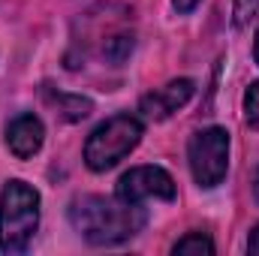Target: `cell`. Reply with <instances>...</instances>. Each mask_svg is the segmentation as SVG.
<instances>
[{"mask_svg":"<svg viewBox=\"0 0 259 256\" xmlns=\"http://www.w3.org/2000/svg\"><path fill=\"white\" fill-rule=\"evenodd\" d=\"M69 223L84 241L106 247L133 238L145 226V211L142 205L121 202L118 196H81L69 205Z\"/></svg>","mask_w":259,"mask_h":256,"instance_id":"1","label":"cell"},{"mask_svg":"<svg viewBox=\"0 0 259 256\" xmlns=\"http://www.w3.org/2000/svg\"><path fill=\"white\" fill-rule=\"evenodd\" d=\"M39 226V193L27 181H9L0 190V250L24 253Z\"/></svg>","mask_w":259,"mask_h":256,"instance_id":"2","label":"cell"},{"mask_svg":"<svg viewBox=\"0 0 259 256\" xmlns=\"http://www.w3.org/2000/svg\"><path fill=\"white\" fill-rule=\"evenodd\" d=\"M142 142V121L136 115H115L84 142V163L91 172H109Z\"/></svg>","mask_w":259,"mask_h":256,"instance_id":"3","label":"cell"},{"mask_svg":"<svg viewBox=\"0 0 259 256\" xmlns=\"http://www.w3.org/2000/svg\"><path fill=\"white\" fill-rule=\"evenodd\" d=\"M187 160L199 187H217L229 169V133L223 127H205L193 133L187 145Z\"/></svg>","mask_w":259,"mask_h":256,"instance_id":"4","label":"cell"},{"mask_svg":"<svg viewBox=\"0 0 259 256\" xmlns=\"http://www.w3.org/2000/svg\"><path fill=\"white\" fill-rule=\"evenodd\" d=\"M115 196L121 202H130V205H142L145 199L172 202L175 199V181L160 166H136V169H130L127 175H121Z\"/></svg>","mask_w":259,"mask_h":256,"instance_id":"5","label":"cell"},{"mask_svg":"<svg viewBox=\"0 0 259 256\" xmlns=\"http://www.w3.org/2000/svg\"><path fill=\"white\" fill-rule=\"evenodd\" d=\"M193 91H196V84L190 78H175V81H169V84H163V88L145 94L142 103H139V112H142L148 121H166L169 115H175V112L193 97Z\"/></svg>","mask_w":259,"mask_h":256,"instance_id":"6","label":"cell"},{"mask_svg":"<svg viewBox=\"0 0 259 256\" xmlns=\"http://www.w3.org/2000/svg\"><path fill=\"white\" fill-rule=\"evenodd\" d=\"M42 139H46V127H42V121L36 115H18L6 127V148L18 160L33 157L42 148Z\"/></svg>","mask_w":259,"mask_h":256,"instance_id":"7","label":"cell"},{"mask_svg":"<svg viewBox=\"0 0 259 256\" xmlns=\"http://www.w3.org/2000/svg\"><path fill=\"white\" fill-rule=\"evenodd\" d=\"M172 253L178 256H211L214 253V241L205 235V232H187L181 241H175Z\"/></svg>","mask_w":259,"mask_h":256,"instance_id":"8","label":"cell"},{"mask_svg":"<svg viewBox=\"0 0 259 256\" xmlns=\"http://www.w3.org/2000/svg\"><path fill=\"white\" fill-rule=\"evenodd\" d=\"M259 15V0H232V21L235 27H247Z\"/></svg>","mask_w":259,"mask_h":256,"instance_id":"9","label":"cell"},{"mask_svg":"<svg viewBox=\"0 0 259 256\" xmlns=\"http://www.w3.org/2000/svg\"><path fill=\"white\" fill-rule=\"evenodd\" d=\"M244 121L247 127L259 130V81H253L244 94Z\"/></svg>","mask_w":259,"mask_h":256,"instance_id":"10","label":"cell"},{"mask_svg":"<svg viewBox=\"0 0 259 256\" xmlns=\"http://www.w3.org/2000/svg\"><path fill=\"white\" fill-rule=\"evenodd\" d=\"M199 3H202V0H172V6H175V9H178L181 15H187V12H193V9L199 6Z\"/></svg>","mask_w":259,"mask_h":256,"instance_id":"11","label":"cell"},{"mask_svg":"<svg viewBox=\"0 0 259 256\" xmlns=\"http://www.w3.org/2000/svg\"><path fill=\"white\" fill-rule=\"evenodd\" d=\"M247 250L253 256H259V223L253 226V232H250V238H247Z\"/></svg>","mask_w":259,"mask_h":256,"instance_id":"12","label":"cell"},{"mask_svg":"<svg viewBox=\"0 0 259 256\" xmlns=\"http://www.w3.org/2000/svg\"><path fill=\"white\" fill-rule=\"evenodd\" d=\"M253 193H256V199H259V169H256V175H253Z\"/></svg>","mask_w":259,"mask_h":256,"instance_id":"13","label":"cell"},{"mask_svg":"<svg viewBox=\"0 0 259 256\" xmlns=\"http://www.w3.org/2000/svg\"><path fill=\"white\" fill-rule=\"evenodd\" d=\"M253 58H256V64H259V33H256V42H253Z\"/></svg>","mask_w":259,"mask_h":256,"instance_id":"14","label":"cell"}]
</instances>
